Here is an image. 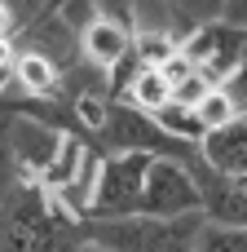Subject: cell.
<instances>
[{
    "instance_id": "6da1fadb",
    "label": "cell",
    "mask_w": 247,
    "mask_h": 252,
    "mask_svg": "<svg viewBox=\"0 0 247 252\" xmlns=\"http://www.w3.org/2000/svg\"><path fill=\"white\" fill-rule=\"evenodd\" d=\"M80 239L84 221H75L40 182H22L0 208V252H71Z\"/></svg>"
},
{
    "instance_id": "7a4b0ae2",
    "label": "cell",
    "mask_w": 247,
    "mask_h": 252,
    "mask_svg": "<svg viewBox=\"0 0 247 252\" xmlns=\"http://www.w3.org/2000/svg\"><path fill=\"white\" fill-rule=\"evenodd\" d=\"M203 226V213L186 217H88L84 239L106 252H194V235Z\"/></svg>"
},
{
    "instance_id": "3957f363",
    "label": "cell",
    "mask_w": 247,
    "mask_h": 252,
    "mask_svg": "<svg viewBox=\"0 0 247 252\" xmlns=\"http://www.w3.org/2000/svg\"><path fill=\"white\" fill-rule=\"evenodd\" d=\"M97 146L106 155H155V159H181V164H199V146L177 142L168 128H159L155 115L128 106V102H110V120L97 133Z\"/></svg>"
},
{
    "instance_id": "277c9868",
    "label": "cell",
    "mask_w": 247,
    "mask_h": 252,
    "mask_svg": "<svg viewBox=\"0 0 247 252\" xmlns=\"http://www.w3.org/2000/svg\"><path fill=\"white\" fill-rule=\"evenodd\" d=\"M150 159L155 155H102V173H97L88 217H133V213H141V190H146Z\"/></svg>"
},
{
    "instance_id": "5b68a950",
    "label": "cell",
    "mask_w": 247,
    "mask_h": 252,
    "mask_svg": "<svg viewBox=\"0 0 247 252\" xmlns=\"http://www.w3.org/2000/svg\"><path fill=\"white\" fill-rule=\"evenodd\" d=\"M243 49H247V27H234V22H225V18L203 22V27H194V31L181 35V53L194 58V66H199L208 80H217V84L230 80V71L239 66Z\"/></svg>"
},
{
    "instance_id": "8992f818",
    "label": "cell",
    "mask_w": 247,
    "mask_h": 252,
    "mask_svg": "<svg viewBox=\"0 0 247 252\" xmlns=\"http://www.w3.org/2000/svg\"><path fill=\"white\" fill-rule=\"evenodd\" d=\"M0 120H4L9 146L18 155L22 182H40L44 168L53 164L57 146H62V133H71V128H57V124H49L44 115H31V111H0Z\"/></svg>"
},
{
    "instance_id": "52a82bcc",
    "label": "cell",
    "mask_w": 247,
    "mask_h": 252,
    "mask_svg": "<svg viewBox=\"0 0 247 252\" xmlns=\"http://www.w3.org/2000/svg\"><path fill=\"white\" fill-rule=\"evenodd\" d=\"M141 213L146 217H186V213H199L194 168L181 164V159H150L146 190H141Z\"/></svg>"
},
{
    "instance_id": "ba28073f",
    "label": "cell",
    "mask_w": 247,
    "mask_h": 252,
    "mask_svg": "<svg viewBox=\"0 0 247 252\" xmlns=\"http://www.w3.org/2000/svg\"><path fill=\"white\" fill-rule=\"evenodd\" d=\"M13 44H18V49H35V53L53 58L62 71L80 62V27H71L57 9H49V4H35V13L18 27Z\"/></svg>"
},
{
    "instance_id": "9c48e42d",
    "label": "cell",
    "mask_w": 247,
    "mask_h": 252,
    "mask_svg": "<svg viewBox=\"0 0 247 252\" xmlns=\"http://www.w3.org/2000/svg\"><path fill=\"white\" fill-rule=\"evenodd\" d=\"M190 168H194V186H199V213H203V221L247 230V177H225V173L208 168L203 159L190 164Z\"/></svg>"
},
{
    "instance_id": "30bf717a",
    "label": "cell",
    "mask_w": 247,
    "mask_h": 252,
    "mask_svg": "<svg viewBox=\"0 0 247 252\" xmlns=\"http://www.w3.org/2000/svg\"><path fill=\"white\" fill-rule=\"evenodd\" d=\"M199 159L225 177H247V111L221 128H208L199 142Z\"/></svg>"
},
{
    "instance_id": "8fae6325",
    "label": "cell",
    "mask_w": 247,
    "mask_h": 252,
    "mask_svg": "<svg viewBox=\"0 0 247 252\" xmlns=\"http://www.w3.org/2000/svg\"><path fill=\"white\" fill-rule=\"evenodd\" d=\"M133 35H137L133 27L93 13V18L84 22V31H80V58L93 62L97 71H110L115 62H124V58L133 53Z\"/></svg>"
},
{
    "instance_id": "7c38bea8",
    "label": "cell",
    "mask_w": 247,
    "mask_h": 252,
    "mask_svg": "<svg viewBox=\"0 0 247 252\" xmlns=\"http://www.w3.org/2000/svg\"><path fill=\"white\" fill-rule=\"evenodd\" d=\"M119 102H128V106H137V111H146V115H159V111L172 102V84L164 80V71H159V66H141V71L133 75V84H128V93H124Z\"/></svg>"
},
{
    "instance_id": "4fadbf2b",
    "label": "cell",
    "mask_w": 247,
    "mask_h": 252,
    "mask_svg": "<svg viewBox=\"0 0 247 252\" xmlns=\"http://www.w3.org/2000/svg\"><path fill=\"white\" fill-rule=\"evenodd\" d=\"M177 49H181V35L168 31V27H150V31H137L133 35V58L141 66H164Z\"/></svg>"
},
{
    "instance_id": "5bb4252c",
    "label": "cell",
    "mask_w": 247,
    "mask_h": 252,
    "mask_svg": "<svg viewBox=\"0 0 247 252\" xmlns=\"http://www.w3.org/2000/svg\"><path fill=\"white\" fill-rule=\"evenodd\" d=\"M164 4H168V13H172L177 35H186V31H194V27H203V22H217L225 0H164Z\"/></svg>"
},
{
    "instance_id": "9a60e30c",
    "label": "cell",
    "mask_w": 247,
    "mask_h": 252,
    "mask_svg": "<svg viewBox=\"0 0 247 252\" xmlns=\"http://www.w3.org/2000/svg\"><path fill=\"white\" fill-rule=\"evenodd\" d=\"M194 115H199V124L203 128H221V124H230L234 115H243L239 106H234V97H230V89L225 84H212L199 102H194Z\"/></svg>"
},
{
    "instance_id": "2e32d148",
    "label": "cell",
    "mask_w": 247,
    "mask_h": 252,
    "mask_svg": "<svg viewBox=\"0 0 247 252\" xmlns=\"http://www.w3.org/2000/svg\"><path fill=\"white\" fill-rule=\"evenodd\" d=\"M155 120H159V128H168L177 142H190V146H199V142H203V133H208V128L199 124L194 106H181V102H168Z\"/></svg>"
},
{
    "instance_id": "e0dca14e",
    "label": "cell",
    "mask_w": 247,
    "mask_h": 252,
    "mask_svg": "<svg viewBox=\"0 0 247 252\" xmlns=\"http://www.w3.org/2000/svg\"><path fill=\"white\" fill-rule=\"evenodd\" d=\"M194 252H247V230L203 221L199 235H194Z\"/></svg>"
},
{
    "instance_id": "ac0fdd59",
    "label": "cell",
    "mask_w": 247,
    "mask_h": 252,
    "mask_svg": "<svg viewBox=\"0 0 247 252\" xmlns=\"http://www.w3.org/2000/svg\"><path fill=\"white\" fill-rule=\"evenodd\" d=\"M22 186V168H18V155L9 146V133H4V120H0V208L9 204V195Z\"/></svg>"
},
{
    "instance_id": "d6986e66",
    "label": "cell",
    "mask_w": 247,
    "mask_h": 252,
    "mask_svg": "<svg viewBox=\"0 0 247 252\" xmlns=\"http://www.w3.org/2000/svg\"><path fill=\"white\" fill-rule=\"evenodd\" d=\"M35 4H49V9H57L71 27H80L84 31V22L93 18V0H35Z\"/></svg>"
},
{
    "instance_id": "ffe728a7",
    "label": "cell",
    "mask_w": 247,
    "mask_h": 252,
    "mask_svg": "<svg viewBox=\"0 0 247 252\" xmlns=\"http://www.w3.org/2000/svg\"><path fill=\"white\" fill-rule=\"evenodd\" d=\"M212 84H217V80H208L203 71H194L190 80H181V84L172 89V102H181V106H194V102H199V97H203Z\"/></svg>"
},
{
    "instance_id": "44dd1931",
    "label": "cell",
    "mask_w": 247,
    "mask_h": 252,
    "mask_svg": "<svg viewBox=\"0 0 247 252\" xmlns=\"http://www.w3.org/2000/svg\"><path fill=\"white\" fill-rule=\"evenodd\" d=\"M159 71H164V80H168V84L177 89V84H181V80H190V75H194L199 66H194V58H186V53L177 49V53H172V58H168V62L159 66Z\"/></svg>"
},
{
    "instance_id": "7402d4cb",
    "label": "cell",
    "mask_w": 247,
    "mask_h": 252,
    "mask_svg": "<svg viewBox=\"0 0 247 252\" xmlns=\"http://www.w3.org/2000/svg\"><path fill=\"white\" fill-rule=\"evenodd\" d=\"M18 27H22L18 9H13L9 0H0V40H13V35H18Z\"/></svg>"
},
{
    "instance_id": "603a6c76",
    "label": "cell",
    "mask_w": 247,
    "mask_h": 252,
    "mask_svg": "<svg viewBox=\"0 0 247 252\" xmlns=\"http://www.w3.org/2000/svg\"><path fill=\"white\" fill-rule=\"evenodd\" d=\"M221 18L234 22V27H247V0H225L221 4Z\"/></svg>"
},
{
    "instance_id": "cb8c5ba5",
    "label": "cell",
    "mask_w": 247,
    "mask_h": 252,
    "mask_svg": "<svg viewBox=\"0 0 247 252\" xmlns=\"http://www.w3.org/2000/svg\"><path fill=\"white\" fill-rule=\"evenodd\" d=\"M13 58H18V44L13 40H0V75L13 71Z\"/></svg>"
},
{
    "instance_id": "d4e9b609",
    "label": "cell",
    "mask_w": 247,
    "mask_h": 252,
    "mask_svg": "<svg viewBox=\"0 0 247 252\" xmlns=\"http://www.w3.org/2000/svg\"><path fill=\"white\" fill-rule=\"evenodd\" d=\"M71 252H106V248H97V244H88V239H80V244H75Z\"/></svg>"
}]
</instances>
